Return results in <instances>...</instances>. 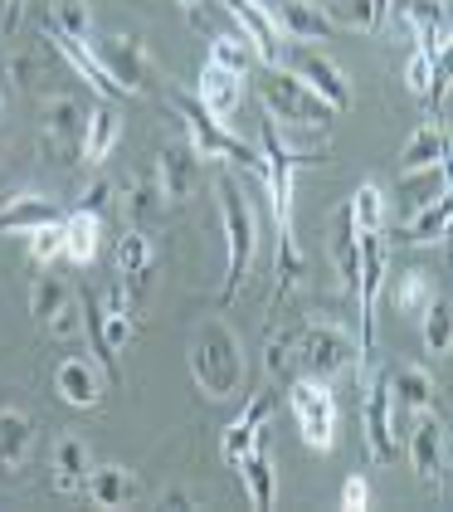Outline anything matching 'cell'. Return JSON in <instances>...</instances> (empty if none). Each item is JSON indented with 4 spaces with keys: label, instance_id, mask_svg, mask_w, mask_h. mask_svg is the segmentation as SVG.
Masks as SVG:
<instances>
[{
    "label": "cell",
    "instance_id": "obj_47",
    "mask_svg": "<svg viewBox=\"0 0 453 512\" xmlns=\"http://www.w3.org/2000/svg\"><path fill=\"white\" fill-rule=\"evenodd\" d=\"M20 15H25V0H5V30H15Z\"/></svg>",
    "mask_w": 453,
    "mask_h": 512
},
{
    "label": "cell",
    "instance_id": "obj_12",
    "mask_svg": "<svg viewBox=\"0 0 453 512\" xmlns=\"http://www.w3.org/2000/svg\"><path fill=\"white\" fill-rule=\"evenodd\" d=\"M268 15H273L278 35H288V40H337V25H332V15H327L322 5H307V0H278Z\"/></svg>",
    "mask_w": 453,
    "mask_h": 512
},
{
    "label": "cell",
    "instance_id": "obj_28",
    "mask_svg": "<svg viewBox=\"0 0 453 512\" xmlns=\"http://www.w3.org/2000/svg\"><path fill=\"white\" fill-rule=\"evenodd\" d=\"M30 439H35L30 415H20V410H5V415H0V473H15L25 464Z\"/></svg>",
    "mask_w": 453,
    "mask_h": 512
},
{
    "label": "cell",
    "instance_id": "obj_50",
    "mask_svg": "<svg viewBox=\"0 0 453 512\" xmlns=\"http://www.w3.org/2000/svg\"><path fill=\"white\" fill-rule=\"evenodd\" d=\"M0 98H5V93H0Z\"/></svg>",
    "mask_w": 453,
    "mask_h": 512
},
{
    "label": "cell",
    "instance_id": "obj_43",
    "mask_svg": "<svg viewBox=\"0 0 453 512\" xmlns=\"http://www.w3.org/2000/svg\"><path fill=\"white\" fill-rule=\"evenodd\" d=\"M429 79H434V59L415 49L410 54V64H405V83H410V93H429Z\"/></svg>",
    "mask_w": 453,
    "mask_h": 512
},
{
    "label": "cell",
    "instance_id": "obj_25",
    "mask_svg": "<svg viewBox=\"0 0 453 512\" xmlns=\"http://www.w3.org/2000/svg\"><path fill=\"white\" fill-rule=\"evenodd\" d=\"M59 220V205L44 196H20L0 210V235H30L39 225H54Z\"/></svg>",
    "mask_w": 453,
    "mask_h": 512
},
{
    "label": "cell",
    "instance_id": "obj_1",
    "mask_svg": "<svg viewBox=\"0 0 453 512\" xmlns=\"http://www.w3.org/2000/svg\"><path fill=\"white\" fill-rule=\"evenodd\" d=\"M259 157H264V181H268V200H273V220H278V298L298 283L302 274V254H298V235H293V176L298 166H322V152H293L283 147L278 137V122L268 118L259 132Z\"/></svg>",
    "mask_w": 453,
    "mask_h": 512
},
{
    "label": "cell",
    "instance_id": "obj_40",
    "mask_svg": "<svg viewBox=\"0 0 453 512\" xmlns=\"http://www.w3.org/2000/svg\"><path fill=\"white\" fill-rule=\"evenodd\" d=\"M64 254V220H54V225H39L30 230V259H35L39 269H49L54 259Z\"/></svg>",
    "mask_w": 453,
    "mask_h": 512
},
{
    "label": "cell",
    "instance_id": "obj_4",
    "mask_svg": "<svg viewBox=\"0 0 453 512\" xmlns=\"http://www.w3.org/2000/svg\"><path fill=\"white\" fill-rule=\"evenodd\" d=\"M220 215H225V239H229V274L220 303H234L244 278H249V264H254V210H249V200H244L234 176H220Z\"/></svg>",
    "mask_w": 453,
    "mask_h": 512
},
{
    "label": "cell",
    "instance_id": "obj_35",
    "mask_svg": "<svg viewBox=\"0 0 453 512\" xmlns=\"http://www.w3.org/2000/svg\"><path fill=\"white\" fill-rule=\"evenodd\" d=\"M239 473H244V483H249L254 508H273V459H268L264 444H254V449L239 459Z\"/></svg>",
    "mask_w": 453,
    "mask_h": 512
},
{
    "label": "cell",
    "instance_id": "obj_13",
    "mask_svg": "<svg viewBox=\"0 0 453 512\" xmlns=\"http://www.w3.org/2000/svg\"><path fill=\"white\" fill-rule=\"evenodd\" d=\"M395 15H405V20L415 25L419 49H424L434 64H449V15H444L439 0H405Z\"/></svg>",
    "mask_w": 453,
    "mask_h": 512
},
{
    "label": "cell",
    "instance_id": "obj_27",
    "mask_svg": "<svg viewBox=\"0 0 453 512\" xmlns=\"http://www.w3.org/2000/svg\"><path fill=\"white\" fill-rule=\"evenodd\" d=\"M88 469H93V464H88V444H83L78 434H64L59 449H54V488H59V493H78Z\"/></svg>",
    "mask_w": 453,
    "mask_h": 512
},
{
    "label": "cell",
    "instance_id": "obj_10",
    "mask_svg": "<svg viewBox=\"0 0 453 512\" xmlns=\"http://www.w3.org/2000/svg\"><path fill=\"white\" fill-rule=\"evenodd\" d=\"M293 74H298L332 113H346L351 108V83L341 79V69L327 59V54H317V49H298L293 54Z\"/></svg>",
    "mask_w": 453,
    "mask_h": 512
},
{
    "label": "cell",
    "instance_id": "obj_33",
    "mask_svg": "<svg viewBox=\"0 0 453 512\" xmlns=\"http://www.w3.org/2000/svg\"><path fill=\"white\" fill-rule=\"evenodd\" d=\"M449 215H453V200L439 196L434 205H424L415 220L400 230V244H434V239H444V230H449Z\"/></svg>",
    "mask_w": 453,
    "mask_h": 512
},
{
    "label": "cell",
    "instance_id": "obj_20",
    "mask_svg": "<svg viewBox=\"0 0 453 512\" xmlns=\"http://www.w3.org/2000/svg\"><path fill=\"white\" fill-rule=\"evenodd\" d=\"M215 118H229L234 108H239V98H244V74H229L220 64H210L205 59V74H200V93H195Z\"/></svg>",
    "mask_w": 453,
    "mask_h": 512
},
{
    "label": "cell",
    "instance_id": "obj_30",
    "mask_svg": "<svg viewBox=\"0 0 453 512\" xmlns=\"http://www.w3.org/2000/svg\"><path fill=\"white\" fill-rule=\"evenodd\" d=\"M117 132H122V122H117L113 108H93L88 122H83V152H78V157L83 161H103L108 152H113Z\"/></svg>",
    "mask_w": 453,
    "mask_h": 512
},
{
    "label": "cell",
    "instance_id": "obj_3",
    "mask_svg": "<svg viewBox=\"0 0 453 512\" xmlns=\"http://www.w3.org/2000/svg\"><path fill=\"white\" fill-rule=\"evenodd\" d=\"M83 322H88V337H93V361L103 366V376L108 381H117L122 371H117V356H122V347L132 342V332H137V322H132V313H127V293L122 288H108L103 298H83Z\"/></svg>",
    "mask_w": 453,
    "mask_h": 512
},
{
    "label": "cell",
    "instance_id": "obj_49",
    "mask_svg": "<svg viewBox=\"0 0 453 512\" xmlns=\"http://www.w3.org/2000/svg\"><path fill=\"white\" fill-rule=\"evenodd\" d=\"M0 59H5V44H0Z\"/></svg>",
    "mask_w": 453,
    "mask_h": 512
},
{
    "label": "cell",
    "instance_id": "obj_29",
    "mask_svg": "<svg viewBox=\"0 0 453 512\" xmlns=\"http://www.w3.org/2000/svg\"><path fill=\"white\" fill-rule=\"evenodd\" d=\"M332 259H337L346 293H356V278H361V235L351 225V210H341L337 225H332Z\"/></svg>",
    "mask_w": 453,
    "mask_h": 512
},
{
    "label": "cell",
    "instance_id": "obj_37",
    "mask_svg": "<svg viewBox=\"0 0 453 512\" xmlns=\"http://www.w3.org/2000/svg\"><path fill=\"white\" fill-rule=\"evenodd\" d=\"M117 269L127 274V283H147L151 274V239L142 230L117 235Z\"/></svg>",
    "mask_w": 453,
    "mask_h": 512
},
{
    "label": "cell",
    "instance_id": "obj_8",
    "mask_svg": "<svg viewBox=\"0 0 453 512\" xmlns=\"http://www.w3.org/2000/svg\"><path fill=\"white\" fill-rule=\"evenodd\" d=\"M298 352H302V366H307L312 376H322V381H332V376L351 371V366L361 361V347H356L341 327H307Z\"/></svg>",
    "mask_w": 453,
    "mask_h": 512
},
{
    "label": "cell",
    "instance_id": "obj_15",
    "mask_svg": "<svg viewBox=\"0 0 453 512\" xmlns=\"http://www.w3.org/2000/svg\"><path fill=\"white\" fill-rule=\"evenodd\" d=\"M83 108H78L74 98H49L44 103V142H49V152H59V157L69 161L74 152H83Z\"/></svg>",
    "mask_w": 453,
    "mask_h": 512
},
{
    "label": "cell",
    "instance_id": "obj_23",
    "mask_svg": "<svg viewBox=\"0 0 453 512\" xmlns=\"http://www.w3.org/2000/svg\"><path fill=\"white\" fill-rule=\"evenodd\" d=\"M410 464L419 478H439L444 473V425L434 415H424L410 430Z\"/></svg>",
    "mask_w": 453,
    "mask_h": 512
},
{
    "label": "cell",
    "instance_id": "obj_26",
    "mask_svg": "<svg viewBox=\"0 0 453 512\" xmlns=\"http://www.w3.org/2000/svg\"><path fill=\"white\" fill-rule=\"evenodd\" d=\"M98 244H103V215L74 210V215L64 220V254H69L74 264H93V259H98Z\"/></svg>",
    "mask_w": 453,
    "mask_h": 512
},
{
    "label": "cell",
    "instance_id": "obj_17",
    "mask_svg": "<svg viewBox=\"0 0 453 512\" xmlns=\"http://www.w3.org/2000/svg\"><path fill=\"white\" fill-rule=\"evenodd\" d=\"M156 181H161V196L166 200H190L195 191V181H200V152L190 147V142H176V147H166L161 152V166H156Z\"/></svg>",
    "mask_w": 453,
    "mask_h": 512
},
{
    "label": "cell",
    "instance_id": "obj_38",
    "mask_svg": "<svg viewBox=\"0 0 453 512\" xmlns=\"http://www.w3.org/2000/svg\"><path fill=\"white\" fill-rule=\"evenodd\" d=\"M346 210H351L356 235H380V225H385V196H380V186H371V181H366Z\"/></svg>",
    "mask_w": 453,
    "mask_h": 512
},
{
    "label": "cell",
    "instance_id": "obj_41",
    "mask_svg": "<svg viewBox=\"0 0 453 512\" xmlns=\"http://www.w3.org/2000/svg\"><path fill=\"white\" fill-rule=\"evenodd\" d=\"M332 25H351V30H376V15H371V0H332L327 5Z\"/></svg>",
    "mask_w": 453,
    "mask_h": 512
},
{
    "label": "cell",
    "instance_id": "obj_48",
    "mask_svg": "<svg viewBox=\"0 0 453 512\" xmlns=\"http://www.w3.org/2000/svg\"><path fill=\"white\" fill-rule=\"evenodd\" d=\"M181 5H186V10H195V0H181Z\"/></svg>",
    "mask_w": 453,
    "mask_h": 512
},
{
    "label": "cell",
    "instance_id": "obj_22",
    "mask_svg": "<svg viewBox=\"0 0 453 512\" xmlns=\"http://www.w3.org/2000/svg\"><path fill=\"white\" fill-rule=\"evenodd\" d=\"M83 493L93 498V508H127L137 498V478L127 469H117V464H108V469H93L83 478Z\"/></svg>",
    "mask_w": 453,
    "mask_h": 512
},
{
    "label": "cell",
    "instance_id": "obj_24",
    "mask_svg": "<svg viewBox=\"0 0 453 512\" xmlns=\"http://www.w3.org/2000/svg\"><path fill=\"white\" fill-rule=\"evenodd\" d=\"M439 196H449V161L424 166V171H400V205L424 210V205H434Z\"/></svg>",
    "mask_w": 453,
    "mask_h": 512
},
{
    "label": "cell",
    "instance_id": "obj_32",
    "mask_svg": "<svg viewBox=\"0 0 453 512\" xmlns=\"http://www.w3.org/2000/svg\"><path fill=\"white\" fill-rule=\"evenodd\" d=\"M419 317H424V347H429L434 356H444L453 347V303H449V293H434Z\"/></svg>",
    "mask_w": 453,
    "mask_h": 512
},
{
    "label": "cell",
    "instance_id": "obj_36",
    "mask_svg": "<svg viewBox=\"0 0 453 512\" xmlns=\"http://www.w3.org/2000/svg\"><path fill=\"white\" fill-rule=\"evenodd\" d=\"M69 303H74V298H69V283H64V278H54V274H39L35 278V288H30V313H35L44 327L64 313Z\"/></svg>",
    "mask_w": 453,
    "mask_h": 512
},
{
    "label": "cell",
    "instance_id": "obj_2",
    "mask_svg": "<svg viewBox=\"0 0 453 512\" xmlns=\"http://www.w3.org/2000/svg\"><path fill=\"white\" fill-rule=\"evenodd\" d=\"M190 371H195V386L210 395V400H229L244 386V352L234 342L225 322H205L195 347H190Z\"/></svg>",
    "mask_w": 453,
    "mask_h": 512
},
{
    "label": "cell",
    "instance_id": "obj_9",
    "mask_svg": "<svg viewBox=\"0 0 453 512\" xmlns=\"http://www.w3.org/2000/svg\"><path fill=\"white\" fill-rule=\"evenodd\" d=\"M93 54L103 59L108 79H113L122 93H142V88L151 83V54H147V44L137 40V35H113V40L98 44Z\"/></svg>",
    "mask_w": 453,
    "mask_h": 512
},
{
    "label": "cell",
    "instance_id": "obj_14",
    "mask_svg": "<svg viewBox=\"0 0 453 512\" xmlns=\"http://www.w3.org/2000/svg\"><path fill=\"white\" fill-rule=\"evenodd\" d=\"M225 10L239 20V30H244V40H249V49L264 59V64H278L283 59V35H278V25H273V15H268L259 0H225Z\"/></svg>",
    "mask_w": 453,
    "mask_h": 512
},
{
    "label": "cell",
    "instance_id": "obj_18",
    "mask_svg": "<svg viewBox=\"0 0 453 512\" xmlns=\"http://www.w3.org/2000/svg\"><path fill=\"white\" fill-rule=\"evenodd\" d=\"M268 415H273V391H259L254 400H249V405H244V415H239V420H234V425L225 430V444H220V449H225V464H229V469H239V459H244V454L259 444V430H264Z\"/></svg>",
    "mask_w": 453,
    "mask_h": 512
},
{
    "label": "cell",
    "instance_id": "obj_45",
    "mask_svg": "<svg viewBox=\"0 0 453 512\" xmlns=\"http://www.w3.org/2000/svg\"><path fill=\"white\" fill-rule=\"evenodd\" d=\"M166 205V196H161V181H142L137 191H132V215H142L147 220L151 210H161Z\"/></svg>",
    "mask_w": 453,
    "mask_h": 512
},
{
    "label": "cell",
    "instance_id": "obj_44",
    "mask_svg": "<svg viewBox=\"0 0 453 512\" xmlns=\"http://www.w3.org/2000/svg\"><path fill=\"white\" fill-rule=\"evenodd\" d=\"M366 503H371V483H366L361 473H351V478L341 483V508H346V512H361Z\"/></svg>",
    "mask_w": 453,
    "mask_h": 512
},
{
    "label": "cell",
    "instance_id": "obj_6",
    "mask_svg": "<svg viewBox=\"0 0 453 512\" xmlns=\"http://www.w3.org/2000/svg\"><path fill=\"white\" fill-rule=\"evenodd\" d=\"M259 98H264L268 118L298 122V127H327V118H332V108L298 74H283L278 64H268L264 74H259Z\"/></svg>",
    "mask_w": 453,
    "mask_h": 512
},
{
    "label": "cell",
    "instance_id": "obj_39",
    "mask_svg": "<svg viewBox=\"0 0 453 512\" xmlns=\"http://www.w3.org/2000/svg\"><path fill=\"white\" fill-rule=\"evenodd\" d=\"M49 25H54L59 35H69V40H88V30H93L88 0H54V15H49Z\"/></svg>",
    "mask_w": 453,
    "mask_h": 512
},
{
    "label": "cell",
    "instance_id": "obj_21",
    "mask_svg": "<svg viewBox=\"0 0 453 512\" xmlns=\"http://www.w3.org/2000/svg\"><path fill=\"white\" fill-rule=\"evenodd\" d=\"M44 30L54 35V49H59V54H64V59L74 64L78 74H83V79H88V83H93V88H98V93H103V98H122V88H117V83L108 79V69H103V59H98V54H93L88 44H83V40H69V35H59V30H54L49 20H44Z\"/></svg>",
    "mask_w": 453,
    "mask_h": 512
},
{
    "label": "cell",
    "instance_id": "obj_34",
    "mask_svg": "<svg viewBox=\"0 0 453 512\" xmlns=\"http://www.w3.org/2000/svg\"><path fill=\"white\" fill-rule=\"evenodd\" d=\"M434 298V283L419 274V269H410V274H400V283L385 293V303H390V313H400V317H419L424 313V303Z\"/></svg>",
    "mask_w": 453,
    "mask_h": 512
},
{
    "label": "cell",
    "instance_id": "obj_5",
    "mask_svg": "<svg viewBox=\"0 0 453 512\" xmlns=\"http://www.w3.org/2000/svg\"><path fill=\"white\" fill-rule=\"evenodd\" d=\"M176 108H181V118H186V127H190V147H195V152L220 157V161H244V171H259V176H264V157L249 152L244 137H234L195 93H176Z\"/></svg>",
    "mask_w": 453,
    "mask_h": 512
},
{
    "label": "cell",
    "instance_id": "obj_7",
    "mask_svg": "<svg viewBox=\"0 0 453 512\" xmlns=\"http://www.w3.org/2000/svg\"><path fill=\"white\" fill-rule=\"evenodd\" d=\"M288 405H293V415H298L302 444L327 454V449L337 444V395L327 391V381H322V386H317V381H298V386L288 391Z\"/></svg>",
    "mask_w": 453,
    "mask_h": 512
},
{
    "label": "cell",
    "instance_id": "obj_42",
    "mask_svg": "<svg viewBox=\"0 0 453 512\" xmlns=\"http://www.w3.org/2000/svg\"><path fill=\"white\" fill-rule=\"evenodd\" d=\"M210 64H220V69H229V74H244V44L234 40V35H220V40L210 44Z\"/></svg>",
    "mask_w": 453,
    "mask_h": 512
},
{
    "label": "cell",
    "instance_id": "obj_16",
    "mask_svg": "<svg viewBox=\"0 0 453 512\" xmlns=\"http://www.w3.org/2000/svg\"><path fill=\"white\" fill-rule=\"evenodd\" d=\"M54 391L64 395L74 410H93L103 400V376L88 356H64L59 371H54Z\"/></svg>",
    "mask_w": 453,
    "mask_h": 512
},
{
    "label": "cell",
    "instance_id": "obj_19",
    "mask_svg": "<svg viewBox=\"0 0 453 512\" xmlns=\"http://www.w3.org/2000/svg\"><path fill=\"white\" fill-rule=\"evenodd\" d=\"M385 381H390V405H395V430H400L405 410L434 405V381H429V371H419V366H400V371H390Z\"/></svg>",
    "mask_w": 453,
    "mask_h": 512
},
{
    "label": "cell",
    "instance_id": "obj_31",
    "mask_svg": "<svg viewBox=\"0 0 453 512\" xmlns=\"http://www.w3.org/2000/svg\"><path fill=\"white\" fill-rule=\"evenodd\" d=\"M449 157V132L444 127H419L400 157V171H424V166H439Z\"/></svg>",
    "mask_w": 453,
    "mask_h": 512
},
{
    "label": "cell",
    "instance_id": "obj_46",
    "mask_svg": "<svg viewBox=\"0 0 453 512\" xmlns=\"http://www.w3.org/2000/svg\"><path fill=\"white\" fill-rule=\"evenodd\" d=\"M108 205H113V186H108V181H93V186L83 191V205H78V210H93V215H103Z\"/></svg>",
    "mask_w": 453,
    "mask_h": 512
},
{
    "label": "cell",
    "instance_id": "obj_11",
    "mask_svg": "<svg viewBox=\"0 0 453 512\" xmlns=\"http://www.w3.org/2000/svg\"><path fill=\"white\" fill-rule=\"evenodd\" d=\"M361 415H366V439H371L376 464H390V459L400 454V439H395V405H390V381H376V386H371L366 405H361Z\"/></svg>",
    "mask_w": 453,
    "mask_h": 512
}]
</instances>
